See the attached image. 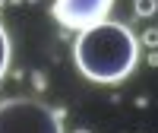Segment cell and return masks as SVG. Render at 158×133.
I'll return each mask as SVG.
<instances>
[{"label": "cell", "mask_w": 158, "mask_h": 133, "mask_svg": "<svg viewBox=\"0 0 158 133\" xmlns=\"http://www.w3.org/2000/svg\"><path fill=\"white\" fill-rule=\"evenodd\" d=\"M73 63L76 73L95 86H120L139 63V38L127 22H95L76 35Z\"/></svg>", "instance_id": "obj_1"}, {"label": "cell", "mask_w": 158, "mask_h": 133, "mask_svg": "<svg viewBox=\"0 0 158 133\" xmlns=\"http://www.w3.org/2000/svg\"><path fill=\"white\" fill-rule=\"evenodd\" d=\"M0 133H63V121L44 101L13 95L0 101Z\"/></svg>", "instance_id": "obj_2"}, {"label": "cell", "mask_w": 158, "mask_h": 133, "mask_svg": "<svg viewBox=\"0 0 158 133\" xmlns=\"http://www.w3.org/2000/svg\"><path fill=\"white\" fill-rule=\"evenodd\" d=\"M114 10V0H54V19L63 25L67 32H82L95 22H104L108 13Z\"/></svg>", "instance_id": "obj_3"}, {"label": "cell", "mask_w": 158, "mask_h": 133, "mask_svg": "<svg viewBox=\"0 0 158 133\" xmlns=\"http://www.w3.org/2000/svg\"><path fill=\"white\" fill-rule=\"evenodd\" d=\"M10 60H13V45H10V35L3 29V22H0V83H3V76L10 70Z\"/></svg>", "instance_id": "obj_4"}, {"label": "cell", "mask_w": 158, "mask_h": 133, "mask_svg": "<svg viewBox=\"0 0 158 133\" xmlns=\"http://www.w3.org/2000/svg\"><path fill=\"white\" fill-rule=\"evenodd\" d=\"M133 13L136 19H149L158 13V0H133Z\"/></svg>", "instance_id": "obj_5"}, {"label": "cell", "mask_w": 158, "mask_h": 133, "mask_svg": "<svg viewBox=\"0 0 158 133\" xmlns=\"http://www.w3.org/2000/svg\"><path fill=\"white\" fill-rule=\"evenodd\" d=\"M139 45L149 48V51H158V29H146L139 35Z\"/></svg>", "instance_id": "obj_6"}, {"label": "cell", "mask_w": 158, "mask_h": 133, "mask_svg": "<svg viewBox=\"0 0 158 133\" xmlns=\"http://www.w3.org/2000/svg\"><path fill=\"white\" fill-rule=\"evenodd\" d=\"M29 79H32V89H35V92H44V89H48V76H44V70H32Z\"/></svg>", "instance_id": "obj_7"}, {"label": "cell", "mask_w": 158, "mask_h": 133, "mask_svg": "<svg viewBox=\"0 0 158 133\" xmlns=\"http://www.w3.org/2000/svg\"><path fill=\"white\" fill-rule=\"evenodd\" d=\"M133 105H136V108H149V105H152V98L146 95V92H142V95H136V98H133Z\"/></svg>", "instance_id": "obj_8"}, {"label": "cell", "mask_w": 158, "mask_h": 133, "mask_svg": "<svg viewBox=\"0 0 158 133\" xmlns=\"http://www.w3.org/2000/svg\"><path fill=\"white\" fill-rule=\"evenodd\" d=\"M149 66H158V51H149V57H146Z\"/></svg>", "instance_id": "obj_9"}, {"label": "cell", "mask_w": 158, "mask_h": 133, "mask_svg": "<svg viewBox=\"0 0 158 133\" xmlns=\"http://www.w3.org/2000/svg\"><path fill=\"white\" fill-rule=\"evenodd\" d=\"M6 3H13V6H19V3H25V0H6Z\"/></svg>", "instance_id": "obj_10"}, {"label": "cell", "mask_w": 158, "mask_h": 133, "mask_svg": "<svg viewBox=\"0 0 158 133\" xmlns=\"http://www.w3.org/2000/svg\"><path fill=\"white\" fill-rule=\"evenodd\" d=\"M73 133H92V130H85V127H79V130H73Z\"/></svg>", "instance_id": "obj_11"}, {"label": "cell", "mask_w": 158, "mask_h": 133, "mask_svg": "<svg viewBox=\"0 0 158 133\" xmlns=\"http://www.w3.org/2000/svg\"><path fill=\"white\" fill-rule=\"evenodd\" d=\"M3 6H6V0H0V10H3Z\"/></svg>", "instance_id": "obj_12"}, {"label": "cell", "mask_w": 158, "mask_h": 133, "mask_svg": "<svg viewBox=\"0 0 158 133\" xmlns=\"http://www.w3.org/2000/svg\"><path fill=\"white\" fill-rule=\"evenodd\" d=\"M29 3H38V0H29Z\"/></svg>", "instance_id": "obj_13"}]
</instances>
